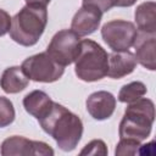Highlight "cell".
I'll return each mask as SVG.
<instances>
[{
	"label": "cell",
	"mask_w": 156,
	"mask_h": 156,
	"mask_svg": "<svg viewBox=\"0 0 156 156\" xmlns=\"http://www.w3.org/2000/svg\"><path fill=\"white\" fill-rule=\"evenodd\" d=\"M38 121L43 130L56 141L62 151L74 150L82 139V119L61 104L54 102L50 111Z\"/></svg>",
	"instance_id": "1"
},
{
	"label": "cell",
	"mask_w": 156,
	"mask_h": 156,
	"mask_svg": "<svg viewBox=\"0 0 156 156\" xmlns=\"http://www.w3.org/2000/svg\"><path fill=\"white\" fill-rule=\"evenodd\" d=\"M48 24L46 7L23 6L12 18L10 27L11 39L22 46L35 45Z\"/></svg>",
	"instance_id": "2"
},
{
	"label": "cell",
	"mask_w": 156,
	"mask_h": 156,
	"mask_svg": "<svg viewBox=\"0 0 156 156\" xmlns=\"http://www.w3.org/2000/svg\"><path fill=\"white\" fill-rule=\"evenodd\" d=\"M155 121V105L147 98H140L128 104L119 122V138H130L139 141L145 140L152 129Z\"/></svg>",
	"instance_id": "3"
},
{
	"label": "cell",
	"mask_w": 156,
	"mask_h": 156,
	"mask_svg": "<svg viewBox=\"0 0 156 156\" xmlns=\"http://www.w3.org/2000/svg\"><path fill=\"white\" fill-rule=\"evenodd\" d=\"M108 54L91 39L80 40L79 52L74 60L76 76L83 82H96L106 77Z\"/></svg>",
	"instance_id": "4"
},
{
	"label": "cell",
	"mask_w": 156,
	"mask_h": 156,
	"mask_svg": "<svg viewBox=\"0 0 156 156\" xmlns=\"http://www.w3.org/2000/svg\"><path fill=\"white\" fill-rule=\"evenodd\" d=\"M21 68L28 79L40 83L56 82L65 73V67L55 62L46 52L27 57L22 62Z\"/></svg>",
	"instance_id": "5"
},
{
	"label": "cell",
	"mask_w": 156,
	"mask_h": 156,
	"mask_svg": "<svg viewBox=\"0 0 156 156\" xmlns=\"http://www.w3.org/2000/svg\"><path fill=\"white\" fill-rule=\"evenodd\" d=\"M80 46V37L72 29L58 30L49 43L46 54L58 65L66 67L74 62Z\"/></svg>",
	"instance_id": "6"
},
{
	"label": "cell",
	"mask_w": 156,
	"mask_h": 156,
	"mask_svg": "<svg viewBox=\"0 0 156 156\" xmlns=\"http://www.w3.org/2000/svg\"><path fill=\"white\" fill-rule=\"evenodd\" d=\"M138 29L134 23L124 20H112L101 28L104 41L113 51H126L133 46Z\"/></svg>",
	"instance_id": "7"
},
{
	"label": "cell",
	"mask_w": 156,
	"mask_h": 156,
	"mask_svg": "<svg viewBox=\"0 0 156 156\" xmlns=\"http://www.w3.org/2000/svg\"><path fill=\"white\" fill-rule=\"evenodd\" d=\"M2 156H52L54 150L44 141L29 140L24 136L12 135L1 144Z\"/></svg>",
	"instance_id": "8"
},
{
	"label": "cell",
	"mask_w": 156,
	"mask_h": 156,
	"mask_svg": "<svg viewBox=\"0 0 156 156\" xmlns=\"http://www.w3.org/2000/svg\"><path fill=\"white\" fill-rule=\"evenodd\" d=\"M101 17L102 12L99 9L91 5H82L72 18L71 29L79 37L89 35L99 28Z\"/></svg>",
	"instance_id": "9"
},
{
	"label": "cell",
	"mask_w": 156,
	"mask_h": 156,
	"mask_svg": "<svg viewBox=\"0 0 156 156\" xmlns=\"http://www.w3.org/2000/svg\"><path fill=\"white\" fill-rule=\"evenodd\" d=\"M88 113L96 121L108 119L116 108V98L105 90H99L90 94L85 101Z\"/></svg>",
	"instance_id": "10"
},
{
	"label": "cell",
	"mask_w": 156,
	"mask_h": 156,
	"mask_svg": "<svg viewBox=\"0 0 156 156\" xmlns=\"http://www.w3.org/2000/svg\"><path fill=\"white\" fill-rule=\"evenodd\" d=\"M135 49L134 57L143 67L155 71L156 69V33L139 32L133 44Z\"/></svg>",
	"instance_id": "11"
},
{
	"label": "cell",
	"mask_w": 156,
	"mask_h": 156,
	"mask_svg": "<svg viewBox=\"0 0 156 156\" xmlns=\"http://www.w3.org/2000/svg\"><path fill=\"white\" fill-rule=\"evenodd\" d=\"M136 60L134 54L129 50L126 51H113L108 55V68L107 77L112 79H121L130 74L136 67Z\"/></svg>",
	"instance_id": "12"
},
{
	"label": "cell",
	"mask_w": 156,
	"mask_h": 156,
	"mask_svg": "<svg viewBox=\"0 0 156 156\" xmlns=\"http://www.w3.org/2000/svg\"><path fill=\"white\" fill-rule=\"evenodd\" d=\"M52 104L51 98L43 90H33L23 98L24 110L37 119L43 118L50 111Z\"/></svg>",
	"instance_id": "13"
},
{
	"label": "cell",
	"mask_w": 156,
	"mask_h": 156,
	"mask_svg": "<svg viewBox=\"0 0 156 156\" xmlns=\"http://www.w3.org/2000/svg\"><path fill=\"white\" fill-rule=\"evenodd\" d=\"M29 84V79L20 66L7 67L0 77V87L7 94H17L24 90Z\"/></svg>",
	"instance_id": "14"
},
{
	"label": "cell",
	"mask_w": 156,
	"mask_h": 156,
	"mask_svg": "<svg viewBox=\"0 0 156 156\" xmlns=\"http://www.w3.org/2000/svg\"><path fill=\"white\" fill-rule=\"evenodd\" d=\"M134 18L139 32L156 33V4L155 1L141 2L135 12Z\"/></svg>",
	"instance_id": "15"
},
{
	"label": "cell",
	"mask_w": 156,
	"mask_h": 156,
	"mask_svg": "<svg viewBox=\"0 0 156 156\" xmlns=\"http://www.w3.org/2000/svg\"><path fill=\"white\" fill-rule=\"evenodd\" d=\"M147 89H146V85L143 83V82H130L128 84H124L119 93H118V96L117 99L121 101V102H124V104H130V102H134L136 101L138 99L143 98L145 94H146Z\"/></svg>",
	"instance_id": "16"
},
{
	"label": "cell",
	"mask_w": 156,
	"mask_h": 156,
	"mask_svg": "<svg viewBox=\"0 0 156 156\" xmlns=\"http://www.w3.org/2000/svg\"><path fill=\"white\" fill-rule=\"evenodd\" d=\"M15 107L10 99L0 96V128L10 126L15 121Z\"/></svg>",
	"instance_id": "17"
},
{
	"label": "cell",
	"mask_w": 156,
	"mask_h": 156,
	"mask_svg": "<svg viewBox=\"0 0 156 156\" xmlns=\"http://www.w3.org/2000/svg\"><path fill=\"white\" fill-rule=\"evenodd\" d=\"M141 141L130 139V138H119V141L116 146V155H136L140 147Z\"/></svg>",
	"instance_id": "18"
},
{
	"label": "cell",
	"mask_w": 156,
	"mask_h": 156,
	"mask_svg": "<svg viewBox=\"0 0 156 156\" xmlns=\"http://www.w3.org/2000/svg\"><path fill=\"white\" fill-rule=\"evenodd\" d=\"M80 155H107V146L101 139H94L88 143L83 150L79 152Z\"/></svg>",
	"instance_id": "19"
},
{
	"label": "cell",
	"mask_w": 156,
	"mask_h": 156,
	"mask_svg": "<svg viewBox=\"0 0 156 156\" xmlns=\"http://www.w3.org/2000/svg\"><path fill=\"white\" fill-rule=\"evenodd\" d=\"M115 2L116 0H82V5H91L99 9L102 13L115 7Z\"/></svg>",
	"instance_id": "20"
},
{
	"label": "cell",
	"mask_w": 156,
	"mask_h": 156,
	"mask_svg": "<svg viewBox=\"0 0 156 156\" xmlns=\"http://www.w3.org/2000/svg\"><path fill=\"white\" fill-rule=\"evenodd\" d=\"M10 27H11V17H10V15L5 10L0 9V37H2L6 33H9Z\"/></svg>",
	"instance_id": "21"
},
{
	"label": "cell",
	"mask_w": 156,
	"mask_h": 156,
	"mask_svg": "<svg viewBox=\"0 0 156 156\" xmlns=\"http://www.w3.org/2000/svg\"><path fill=\"white\" fill-rule=\"evenodd\" d=\"M26 5L28 6H37V7H46L51 0H24Z\"/></svg>",
	"instance_id": "22"
},
{
	"label": "cell",
	"mask_w": 156,
	"mask_h": 156,
	"mask_svg": "<svg viewBox=\"0 0 156 156\" xmlns=\"http://www.w3.org/2000/svg\"><path fill=\"white\" fill-rule=\"evenodd\" d=\"M136 2V0H116L115 6L117 7H129L132 5H134Z\"/></svg>",
	"instance_id": "23"
}]
</instances>
